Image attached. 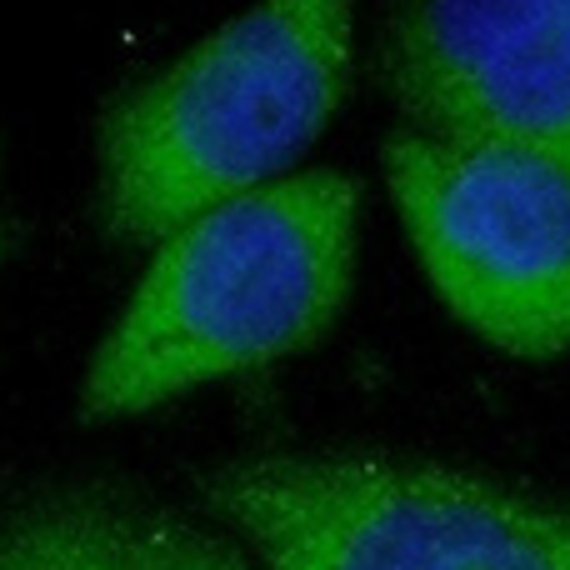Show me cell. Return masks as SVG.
I'll return each instance as SVG.
<instances>
[{"mask_svg": "<svg viewBox=\"0 0 570 570\" xmlns=\"http://www.w3.org/2000/svg\"><path fill=\"white\" fill-rule=\"evenodd\" d=\"M355 226L361 186L305 170L170 230L80 375V415L156 411L315 345L351 295Z\"/></svg>", "mask_w": 570, "mask_h": 570, "instance_id": "obj_1", "label": "cell"}, {"mask_svg": "<svg viewBox=\"0 0 570 570\" xmlns=\"http://www.w3.org/2000/svg\"><path fill=\"white\" fill-rule=\"evenodd\" d=\"M355 0H256L100 120V226L160 246L281 180L351 90Z\"/></svg>", "mask_w": 570, "mask_h": 570, "instance_id": "obj_2", "label": "cell"}, {"mask_svg": "<svg viewBox=\"0 0 570 570\" xmlns=\"http://www.w3.org/2000/svg\"><path fill=\"white\" fill-rule=\"evenodd\" d=\"M206 505L256 570H570L566 505L411 455H250Z\"/></svg>", "mask_w": 570, "mask_h": 570, "instance_id": "obj_3", "label": "cell"}, {"mask_svg": "<svg viewBox=\"0 0 570 570\" xmlns=\"http://www.w3.org/2000/svg\"><path fill=\"white\" fill-rule=\"evenodd\" d=\"M431 291L521 361L570 351V166L525 140L395 130L381 150Z\"/></svg>", "mask_w": 570, "mask_h": 570, "instance_id": "obj_4", "label": "cell"}, {"mask_svg": "<svg viewBox=\"0 0 570 570\" xmlns=\"http://www.w3.org/2000/svg\"><path fill=\"white\" fill-rule=\"evenodd\" d=\"M381 70L405 130L525 140L570 166V0H391Z\"/></svg>", "mask_w": 570, "mask_h": 570, "instance_id": "obj_5", "label": "cell"}, {"mask_svg": "<svg viewBox=\"0 0 570 570\" xmlns=\"http://www.w3.org/2000/svg\"><path fill=\"white\" fill-rule=\"evenodd\" d=\"M0 570H256V561L160 501L70 485L0 515Z\"/></svg>", "mask_w": 570, "mask_h": 570, "instance_id": "obj_6", "label": "cell"}]
</instances>
